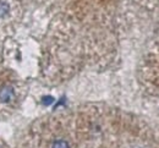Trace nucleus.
I'll return each mask as SVG.
<instances>
[{
    "label": "nucleus",
    "instance_id": "4",
    "mask_svg": "<svg viewBox=\"0 0 159 148\" xmlns=\"http://www.w3.org/2000/svg\"><path fill=\"white\" fill-rule=\"evenodd\" d=\"M53 102H54V98H53V97H50V96H49V97H44V98H43V104H44V105H49V104H52Z\"/></svg>",
    "mask_w": 159,
    "mask_h": 148
},
{
    "label": "nucleus",
    "instance_id": "2",
    "mask_svg": "<svg viewBox=\"0 0 159 148\" xmlns=\"http://www.w3.org/2000/svg\"><path fill=\"white\" fill-rule=\"evenodd\" d=\"M9 11V5L4 1H0V17H4Z\"/></svg>",
    "mask_w": 159,
    "mask_h": 148
},
{
    "label": "nucleus",
    "instance_id": "3",
    "mask_svg": "<svg viewBox=\"0 0 159 148\" xmlns=\"http://www.w3.org/2000/svg\"><path fill=\"white\" fill-rule=\"evenodd\" d=\"M53 148H69V145L66 141L64 140H59V141H55L54 145H53Z\"/></svg>",
    "mask_w": 159,
    "mask_h": 148
},
{
    "label": "nucleus",
    "instance_id": "1",
    "mask_svg": "<svg viewBox=\"0 0 159 148\" xmlns=\"http://www.w3.org/2000/svg\"><path fill=\"white\" fill-rule=\"evenodd\" d=\"M14 98V89L10 86H5L0 89V102H9Z\"/></svg>",
    "mask_w": 159,
    "mask_h": 148
}]
</instances>
